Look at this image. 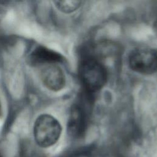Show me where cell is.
I'll use <instances>...</instances> for the list:
<instances>
[{
	"mask_svg": "<svg viewBox=\"0 0 157 157\" xmlns=\"http://www.w3.org/2000/svg\"><path fill=\"white\" fill-rule=\"evenodd\" d=\"M78 74L80 82L88 93H93L101 89L107 78L104 66L91 56H86L82 60Z\"/></svg>",
	"mask_w": 157,
	"mask_h": 157,
	"instance_id": "1",
	"label": "cell"
},
{
	"mask_svg": "<svg viewBox=\"0 0 157 157\" xmlns=\"http://www.w3.org/2000/svg\"><path fill=\"white\" fill-rule=\"evenodd\" d=\"M61 131L59 122L50 115H40L34 122V139L37 144L42 148H47L55 144L59 139Z\"/></svg>",
	"mask_w": 157,
	"mask_h": 157,
	"instance_id": "2",
	"label": "cell"
},
{
	"mask_svg": "<svg viewBox=\"0 0 157 157\" xmlns=\"http://www.w3.org/2000/svg\"><path fill=\"white\" fill-rule=\"evenodd\" d=\"M129 67L134 72L151 74L157 71V50L149 48H139L129 55Z\"/></svg>",
	"mask_w": 157,
	"mask_h": 157,
	"instance_id": "3",
	"label": "cell"
},
{
	"mask_svg": "<svg viewBox=\"0 0 157 157\" xmlns=\"http://www.w3.org/2000/svg\"><path fill=\"white\" fill-rule=\"evenodd\" d=\"M87 112L85 105L81 102L72 107L67 123L68 133L72 137L80 139L85 136L88 126Z\"/></svg>",
	"mask_w": 157,
	"mask_h": 157,
	"instance_id": "4",
	"label": "cell"
},
{
	"mask_svg": "<svg viewBox=\"0 0 157 157\" xmlns=\"http://www.w3.org/2000/svg\"><path fill=\"white\" fill-rule=\"evenodd\" d=\"M40 78L44 85L53 91L62 90L66 83L64 74L56 64L44 66L40 72Z\"/></svg>",
	"mask_w": 157,
	"mask_h": 157,
	"instance_id": "5",
	"label": "cell"
},
{
	"mask_svg": "<svg viewBox=\"0 0 157 157\" xmlns=\"http://www.w3.org/2000/svg\"><path fill=\"white\" fill-rule=\"evenodd\" d=\"M63 56L46 47L39 45L29 55L28 64L32 66H41L63 62Z\"/></svg>",
	"mask_w": 157,
	"mask_h": 157,
	"instance_id": "6",
	"label": "cell"
},
{
	"mask_svg": "<svg viewBox=\"0 0 157 157\" xmlns=\"http://www.w3.org/2000/svg\"><path fill=\"white\" fill-rule=\"evenodd\" d=\"M56 7L61 12L69 13L74 12L82 4L80 1H54Z\"/></svg>",
	"mask_w": 157,
	"mask_h": 157,
	"instance_id": "7",
	"label": "cell"
},
{
	"mask_svg": "<svg viewBox=\"0 0 157 157\" xmlns=\"http://www.w3.org/2000/svg\"><path fill=\"white\" fill-rule=\"evenodd\" d=\"M153 29H154V31H155L156 35L157 36V20L155 21V23L153 24Z\"/></svg>",
	"mask_w": 157,
	"mask_h": 157,
	"instance_id": "8",
	"label": "cell"
},
{
	"mask_svg": "<svg viewBox=\"0 0 157 157\" xmlns=\"http://www.w3.org/2000/svg\"><path fill=\"white\" fill-rule=\"evenodd\" d=\"M0 114H1V104H0Z\"/></svg>",
	"mask_w": 157,
	"mask_h": 157,
	"instance_id": "9",
	"label": "cell"
},
{
	"mask_svg": "<svg viewBox=\"0 0 157 157\" xmlns=\"http://www.w3.org/2000/svg\"><path fill=\"white\" fill-rule=\"evenodd\" d=\"M0 157H2V156H1V155L0 154Z\"/></svg>",
	"mask_w": 157,
	"mask_h": 157,
	"instance_id": "10",
	"label": "cell"
}]
</instances>
